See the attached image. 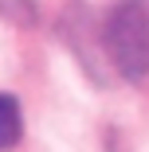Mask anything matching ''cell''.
<instances>
[{"label":"cell","instance_id":"6da1fadb","mask_svg":"<svg viewBox=\"0 0 149 152\" xmlns=\"http://www.w3.org/2000/svg\"><path fill=\"white\" fill-rule=\"evenodd\" d=\"M106 47L118 70L149 90V0H122L106 23Z\"/></svg>","mask_w":149,"mask_h":152},{"label":"cell","instance_id":"7a4b0ae2","mask_svg":"<svg viewBox=\"0 0 149 152\" xmlns=\"http://www.w3.org/2000/svg\"><path fill=\"white\" fill-rule=\"evenodd\" d=\"M20 133H24V121H20V105L12 94H0V152L20 144Z\"/></svg>","mask_w":149,"mask_h":152}]
</instances>
